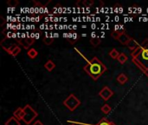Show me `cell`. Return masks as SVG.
I'll use <instances>...</instances> for the list:
<instances>
[{
  "instance_id": "6da1fadb",
  "label": "cell",
  "mask_w": 148,
  "mask_h": 125,
  "mask_svg": "<svg viewBox=\"0 0 148 125\" xmlns=\"http://www.w3.org/2000/svg\"><path fill=\"white\" fill-rule=\"evenodd\" d=\"M84 70L94 80H97L107 70V67L103 64L101 61L99 60V58L95 57L84 66Z\"/></svg>"
},
{
  "instance_id": "7a4b0ae2",
  "label": "cell",
  "mask_w": 148,
  "mask_h": 125,
  "mask_svg": "<svg viewBox=\"0 0 148 125\" xmlns=\"http://www.w3.org/2000/svg\"><path fill=\"white\" fill-rule=\"evenodd\" d=\"M23 110H24V117L23 121L26 124H30L35 118L37 117V112L29 104L25 105L23 107Z\"/></svg>"
},
{
  "instance_id": "3957f363",
  "label": "cell",
  "mask_w": 148,
  "mask_h": 125,
  "mask_svg": "<svg viewBox=\"0 0 148 125\" xmlns=\"http://www.w3.org/2000/svg\"><path fill=\"white\" fill-rule=\"evenodd\" d=\"M63 104L70 110V111H74L80 104H81V101L74 95L71 94L69 95L63 102Z\"/></svg>"
},
{
  "instance_id": "277c9868",
  "label": "cell",
  "mask_w": 148,
  "mask_h": 125,
  "mask_svg": "<svg viewBox=\"0 0 148 125\" xmlns=\"http://www.w3.org/2000/svg\"><path fill=\"white\" fill-rule=\"evenodd\" d=\"M99 96L104 100V101H108L113 96H114V91L108 86H105L100 92H99Z\"/></svg>"
},
{
  "instance_id": "5b68a950",
  "label": "cell",
  "mask_w": 148,
  "mask_h": 125,
  "mask_svg": "<svg viewBox=\"0 0 148 125\" xmlns=\"http://www.w3.org/2000/svg\"><path fill=\"white\" fill-rule=\"evenodd\" d=\"M131 39H132V38H131L128 35H127V34L124 32V33H122V34L119 37L118 41H119L121 44H123V45H127L128 43L131 41Z\"/></svg>"
},
{
  "instance_id": "8992f818",
  "label": "cell",
  "mask_w": 148,
  "mask_h": 125,
  "mask_svg": "<svg viewBox=\"0 0 148 125\" xmlns=\"http://www.w3.org/2000/svg\"><path fill=\"white\" fill-rule=\"evenodd\" d=\"M14 117L17 119V120H23V117H24V110H23V108H17L14 113H13Z\"/></svg>"
},
{
  "instance_id": "52a82bcc",
  "label": "cell",
  "mask_w": 148,
  "mask_h": 125,
  "mask_svg": "<svg viewBox=\"0 0 148 125\" xmlns=\"http://www.w3.org/2000/svg\"><path fill=\"white\" fill-rule=\"evenodd\" d=\"M117 81L119 84H125L127 81H128V77H127V75H125L124 73H121L117 77Z\"/></svg>"
},
{
  "instance_id": "ba28073f",
  "label": "cell",
  "mask_w": 148,
  "mask_h": 125,
  "mask_svg": "<svg viewBox=\"0 0 148 125\" xmlns=\"http://www.w3.org/2000/svg\"><path fill=\"white\" fill-rule=\"evenodd\" d=\"M5 125H20V122L19 120H17L14 116L10 117L6 122H5Z\"/></svg>"
},
{
  "instance_id": "9c48e42d",
  "label": "cell",
  "mask_w": 148,
  "mask_h": 125,
  "mask_svg": "<svg viewBox=\"0 0 148 125\" xmlns=\"http://www.w3.org/2000/svg\"><path fill=\"white\" fill-rule=\"evenodd\" d=\"M44 67H45V69H46L48 71H52V70L55 69L56 64H55V63H54L52 60H49V61H47V62L45 63Z\"/></svg>"
},
{
  "instance_id": "30bf717a",
  "label": "cell",
  "mask_w": 148,
  "mask_h": 125,
  "mask_svg": "<svg viewBox=\"0 0 148 125\" xmlns=\"http://www.w3.org/2000/svg\"><path fill=\"white\" fill-rule=\"evenodd\" d=\"M140 45H139V44L134 40V39H131V41L128 43V44H127V47L131 50H136L138 47H139Z\"/></svg>"
},
{
  "instance_id": "8fae6325",
  "label": "cell",
  "mask_w": 148,
  "mask_h": 125,
  "mask_svg": "<svg viewBox=\"0 0 148 125\" xmlns=\"http://www.w3.org/2000/svg\"><path fill=\"white\" fill-rule=\"evenodd\" d=\"M127 59H128V57H127V56L125 53H121L120 56H119L118 58H117L118 62H119L121 64H124L127 61Z\"/></svg>"
},
{
  "instance_id": "7c38bea8",
  "label": "cell",
  "mask_w": 148,
  "mask_h": 125,
  "mask_svg": "<svg viewBox=\"0 0 148 125\" xmlns=\"http://www.w3.org/2000/svg\"><path fill=\"white\" fill-rule=\"evenodd\" d=\"M27 55L30 57V58H32V59H34V58H36V57H37V55H38V52L35 50V49H33V48H30V49H29V50L27 51Z\"/></svg>"
},
{
  "instance_id": "4fadbf2b",
  "label": "cell",
  "mask_w": 148,
  "mask_h": 125,
  "mask_svg": "<svg viewBox=\"0 0 148 125\" xmlns=\"http://www.w3.org/2000/svg\"><path fill=\"white\" fill-rule=\"evenodd\" d=\"M144 50V49H143V47L140 45L136 50H134L133 51V53H132L133 57H134V58H135L139 54H141V52H142V50Z\"/></svg>"
},
{
  "instance_id": "5bb4252c",
  "label": "cell",
  "mask_w": 148,
  "mask_h": 125,
  "mask_svg": "<svg viewBox=\"0 0 148 125\" xmlns=\"http://www.w3.org/2000/svg\"><path fill=\"white\" fill-rule=\"evenodd\" d=\"M120 54H121V53H119V51H118L116 49H113V50L109 52V55H110V57H111L113 59H117L118 57L120 56Z\"/></svg>"
},
{
  "instance_id": "9a60e30c",
  "label": "cell",
  "mask_w": 148,
  "mask_h": 125,
  "mask_svg": "<svg viewBox=\"0 0 148 125\" xmlns=\"http://www.w3.org/2000/svg\"><path fill=\"white\" fill-rule=\"evenodd\" d=\"M90 43H91V44H92V45H94L95 47H96V46H98V45L101 44V39H100L99 37H92V39H91Z\"/></svg>"
},
{
  "instance_id": "2e32d148",
  "label": "cell",
  "mask_w": 148,
  "mask_h": 125,
  "mask_svg": "<svg viewBox=\"0 0 148 125\" xmlns=\"http://www.w3.org/2000/svg\"><path fill=\"white\" fill-rule=\"evenodd\" d=\"M101 111H102L105 115H108V114H109V112L111 111V107H110L108 104H104V105L101 107Z\"/></svg>"
},
{
  "instance_id": "e0dca14e",
  "label": "cell",
  "mask_w": 148,
  "mask_h": 125,
  "mask_svg": "<svg viewBox=\"0 0 148 125\" xmlns=\"http://www.w3.org/2000/svg\"><path fill=\"white\" fill-rule=\"evenodd\" d=\"M53 37H48V36H46L44 38H43V42H44V44H47V45H50L52 43H53Z\"/></svg>"
},
{
  "instance_id": "ac0fdd59",
  "label": "cell",
  "mask_w": 148,
  "mask_h": 125,
  "mask_svg": "<svg viewBox=\"0 0 148 125\" xmlns=\"http://www.w3.org/2000/svg\"><path fill=\"white\" fill-rule=\"evenodd\" d=\"M7 4H8L10 7L14 8V7H16V6L18 4V1H17V0H9V1L7 2Z\"/></svg>"
},
{
  "instance_id": "d6986e66",
  "label": "cell",
  "mask_w": 148,
  "mask_h": 125,
  "mask_svg": "<svg viewBox=\"0 0 148 125\" xmlns=\"http://www.w3.org/2000/svg\"><path fill=\"white\" fill-rule=\"evenodd\" d=\"M20 52H21V48H20L19 46H16V47L14 49V50L12 51L11 56H12V57H16V56H17Z\"/></svg>"
},
{
  "instance_id": "ffe728a7",
  "label": "cell",
  "mask_w": 148,
  "mask_h": 125,
  "mask_svg": "<svg viewBox=\"0 0 148 125\" xmlns=\"http://www.w3.org/2000/svg\"><path fill=\"white\" fill-rule=\"evenodd\" d=\"M111 122H109L107 118H102L98 124L97 125H110Z\"/></svg>"
},
{
  "instance_id": "44dd1931",
  "label": "cell",
  "mask_w": 148,
  "mask_h": 125,
  "mask_svg": "<svg viewBox=\"0 0 148 125\" xmlns=\"http://www.w3.org/2000/svg\"><path fill=\"white\" fill-rule=\"evenodd\" d=\"M141 57L143 59L148 60V49H144L141 52Z\"/></svg>"
},
{
  "instance_id": "7402d4cb",
  "label": "cell",
  "mask_w": 148,
  "mask_h": 125,
  "mask_svg": "<svg viewBox=\"0 0 148 125\" xmlns=\"http://www.w3.org/2000/svg\"><path fill=\"white\" fill-rule=\"evenodd\" d=\"M16 46H17V45H16V44H12V45H10V46L9 48H8V49H6L5 50H6V51H7V52H8L9 54H10V55H11L12 51L14 50V49H15V48H16Z\"/></svg>"
},
{
  "instance_id": "603a6c76",
  "label": "cell",
  "mask_w": 148,
  "mask_h": 125,
  "mask_svg": "<svg viewBox=\"0 0 148 125\" xmlns=\"http://www.w3.org/2000/svg\"><path fill=\"white\" fill-rule=\"evenodd\" d=\"M93 3H94V1L92 0H85L83 2V5H85L86 7H90L91 5H93Z\"/></svg>"
},
{
  "instance_id": "cb8c5ba5",
  "label": "cell",
  "mask_w": 148,
  "mask_h": 125,
  "mask_svg": "<svg viewBox=\"0 0 148 125\" xmlns=\"http://www.w3.org/2000/svg\"><path fill=\"white\" fill-rule=\"evenodd\" d=\"M33 125H43V124L41 122V121H39V120H37V121H36L34 124H33Z\"/></svg>"
}]
</instances>
